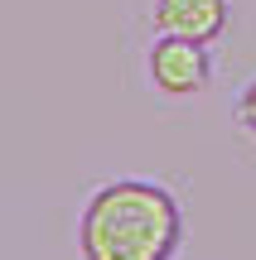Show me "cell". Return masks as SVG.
Instances as JSON below:
<instances>
[{"label": "cell", "mask_w": 256, "mask_h": 260, "mask_svg": "<svg viewBox=\"0 0 256 260\" xmlns=\"http://www.w3.org/2000/svg\"><path fill=\"white\" fill-rule=\"evenodd\" d=\"M184 246V207L164 183L111 178L92 188L77 217L82 260H174Z\"/></svg>", "instance_id": "cell-1"}, {"label": "cell", "mask_w": 256, "mask_h": 260, "mask_svg": "<svg viewBox=\"0 0 256 260\" xmlns=\"http://www.w3.org/2000/svg\"><path fill=\"white\" fill-rule=\"evenodd\" d=\"M145 77L160 96H198L213 77V58L208 44L198 39H184V34H155V44L145 48Z\"/></svg>", "instance_id": "cell-2"}, {"label": "cell", "mask_w": 256, "mask_h": 260, "mask_svg": "<svg viewBox=\"0 0 256 260\" xmlns=\"http://www.w3.org/2000/svg\"><path fill=\"white\" fill-rule=\"evenodd\" d=\"M227 15H232L227 0H155L150 5L155 34H184V39H198V44L222 39Z\"/></svg>", "instance_id": "cell-3"}, {"label": "cell", "mask_w": 256, "mask_h": 260, "mask_svg": "<svg viewBox=\"0 0 256 260\" xmlns=\"http://www.w3.org/2000/svg\"><path fill=\"white\" fill-rule=\"evenodd\" d=\"M237 125L256 140V77L242 87V96H237Z\"/></svg>", "instance_id": "cell-4"}]
</instances>
